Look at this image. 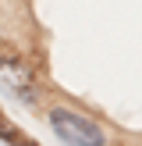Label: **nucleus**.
<instances>
[{
  "mask_svg": "<svg viewBox=\"0 0 142 146\" xmlns=\"http://www.w3.org/2000/svg\"><path fill=\"white\" fill-rule=\"evenodd\" d=\"M0 93L25 107H36L39 104V78L25 68L21 61L14 57H0Z\"/></svg>",
  "mask_w": 142,
  "mask_h": 146,
  "instance_id": "2",
  "label": "nucleus"
},
{
  "mask_svg": "<svg viewBox=\"0 0 142 146\" xmlns=\"http://www.w3.org/2000/svg\"><path fill=\"white\" fill-rule=\"evenodd\" d=\"M11 146H39V143H32V139H18V143H11Z\"/></svg>",
  "mask_w": 142,
  "mask_h": 146,
  "instance_id": "3",
  "label": "nucleus"
},
{
  "mask_svg": "<svg viewBox=\"0 0 142 146\" xmlns=\"http://www.w3.org/2000/svg\"><path fill=\"white\" fill-rule=\"evenodd\" d=\"M50 128L64 146H106V132L99 121L75 107H53L50 111Z\"/></svg>",
  "mask_w": 142,
  "mask_h": 146,
  "instance_id": "1",
  "label": "nucleus"
}]
</instances>
